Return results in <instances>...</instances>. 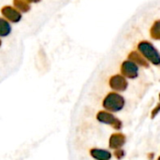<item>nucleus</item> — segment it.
<instances>
[{"label":"nucleus","mask_w":160,"mask_h":160,"mask_svg":"<svg viewBox=\"0 0 160 160\" xmlns=\"http://www.w3.org/2000/svg\"><path fill=\"white\" fill-rule=\"evenodd\" d=\"M98 121H100L101 123L112 125L113 128H115L116 129H119V128H121V122H120L119 120L115 119L112 114H110V113H108V112H101L100 113H98Z\"/></svg>","instance_id":"2"},{"label":"nucleus","mask_w":160,"mask_h":160,"mask_svg":"<svg viewBox=\"0 0 160 160\" xmlns=\"http://www.w3.org/2000/svg\"><path fill=\"white\" fill-rule=\"evenodd\" d=\"M124 106V99L116 95H111L109 98H106L104 102V107L107 110L112 111V112H117L121 110Z\"/></svg>","instance_id":"1"},{"label":"nucleus","mask_w":160,"mask_h":160,"mask_svg":"<svg viewBox=\"0 0 160 160\" xmlns=\"http://www.w3.org/2000/svg\"><path fill=\"white\" fill-rule=\"evenodd\" d=\"M91 155L94 158L97 160H109L111 158V153L105 150L94 149L91 151Z\"/></svg>","instance_id":"4"},{"label":"nucleus","mask_w":160,"mask_h":160,"mask_svg":"<svg viewBox=\"0 0 160 160\" xmlns=\"http://www.w3.org/2000/svg\"><path fill=\"white\" fill-rule=\"evenodd\" d=\"M125 142H126V138L123 134H121V133L113 134L110 141V147L113 148V149H118L121 146H123Z\"/></svg>","instance_id":"3"},{"label":"nucleus","mask_w":160,"mask_h":160,"mask_svg":"<svg viewBox=\"0 0 160 160\" xmlns=\"http://www.w3.org/2000/svg\"><path fill=\"white\" fill-rule=\"evenodd\" d=\"M115 157H116L118 159H121V158L124 157V151H122V150H117V151L115 152Z\"/></svg>","instance_id":"5"}]
</instances>
